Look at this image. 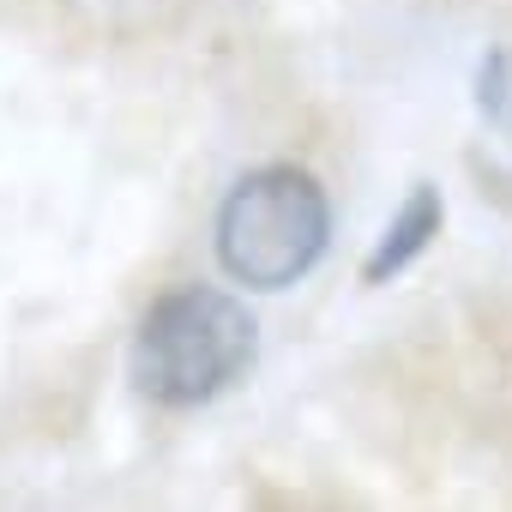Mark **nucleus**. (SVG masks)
Listing matches in <instances>:
<instances>
[{
	"instance_id": "obj_1",
	"label": "nucleus",
	"mask_w": 512,
	"mask_h": 512,
	"mask_svg": "<svg viewBox=\"0 0 512 512\" xmlns=\"http://www.w3.org/2000/svg\"><path fill=\"white\" fill-rule=\"evenodd\" d=\"M253 356H260V326L247 302L211 284H181L145 308L127 350V374L133 392L157 410H199L235 380H247Z\"/></svg>"
},
{
	"instance_id": "obj_2",
	"label": "nucleus",
	"mask_w": 512,
	"mask_h": 512,
	"mask_svg": "<svg viewBox=\"0 0 512 512\" xmlns=\"http://www.w3.org/2000/svg\"><path fill=\"white\" fill-rule=\"evenodd\" d=\"M211 247L229 284L278 296L302 284L332 247V199L326 187L296 163H260L247 169L211 223Z\"/></svg>"
},
{
	"instance_id": "obj_3",
	"label": "nucleus",
	"mask_w": 512,
	"mask_h": 512,
	"mask_svg": "<svg viewBox=\"0 0 512 512\" xmlns=\"http://www.w3.org/2000/svg\"><path fill=\"white\" fill-rule=\"evenodd\" d=\"M440 223H446V199H440V187L416 181V187H410V199L398 205V217H392V223L380 229V241L368 247V260H362V284H392L398 272H410L422 253L434 247Z\"/></svg>"
},
{
	"instance_id": "obj_4",
	"label": "nucleus",
	"mask_w": 512,
	"mask_h": 512,
	"mask_svg": "<svg viewBox=\"0 0 512 512\" xmlns=\"http://www.w3.org/2000/svg\"><path fill=\"white\" fill-rule=\"evenodd\" d=\"M476 115L500 145V157L488 163V187L500 193V181L512 175V49L482 55V67H476Z\"/></svg>"
}]
</instances>
